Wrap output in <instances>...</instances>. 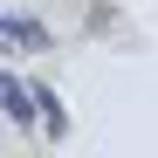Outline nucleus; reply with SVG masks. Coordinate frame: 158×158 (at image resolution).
<instances>
[{"label":"nucleus","instance_id":"nucleus-1","mask_svg":"<svg viewBox=\"0 0 158 158\" xmlns=\"http://www.w3.org/2000/svg\"><path fill=\"white\" fill-rule=\"evenodd\" d=\"M0 35H7V41H21V48H48V35L35 28V21H21V14H7V21H0Z\"/></svg>","mask_w":158,"mask_h":158}]
</instances>
